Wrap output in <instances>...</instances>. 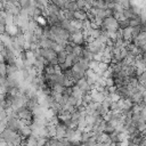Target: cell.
I'll return each instance as SVG.
<instances>
[{
  "instance_id": "obj_15",
  "label": "cell",
  "mask_w": 146,
  "mask_h": 146,
  "mask_svg": "<svg viewBox=\"0 0 146 146\" xmlns=\"http://www.w3.org/2000/svg\"><path fill=\"white\" fill-rule=\"evenodd\" d=\"M110 97H111V99L113 100V103H116V102H119L120 99H121V96L115 91V92H111L110 94Z\"/></svg>"
},
{
  "instance_id": "obj_7",
  "label": "cell",
  "mask_w": 146,
  "mask_h": 146,
  "mask_svg": "<svg viewBox=\"0 0 146 146\" xmlns=\"http://www.w3.org/2000/svg\"><path fill=\"white\" fill-rule=\"evenodd\" d=\"M73 17H74V19H79V21H87L88 19L87 10H84V9L75 10V11H73Z\"/></svg>"
},
{
  "instance_id": "obj_11",
  "label": "cell",
  "mask_w": 146,
  "mask_h": 146,
  "mask_svg": "<svg viewBox=\"0 0 146 146\" xmlns=\"http://www.w3.org/2000/svg\"><path fill=\"white\" fill-rule=\"evenodd\" d=\"M42 73H44V74H49V75H54V74H56V72H55V66L48 63V64L46 65V67H44V70H43Z\"/></svg>"
},
{
  "instance_id": "obj_6",
  "label": "cell",
  "mask_w": 146,
  "mask_h": 146,
  "mask_svg": "<svg viewBox=\"0 0 146 146\" xmlns=\"http://www.w3.org/2000/svg\"><path fill=\"white\" fill-rule=\"evenodd\" d=\"M121 35L123 38V40L125 41H131L133 38H132V27L130 26H127V27H123L121 29Z\"/></svg>"
},
{
  "instance_id": "obj_13",
  "label": "cell",
  "mask_w": 146,
  "mask_h": 146,
  "mask_svg": "<svg viewBox=\"0 0 146 146\" xmlns=\"http://www.w3.org/2000/svg\"><path fill=\"white\" fill-rule=\"evenodd\" d=\"M49 140V137H39L36 139V146H46Z\"/></svg>"
},
{
  "instance_id": "obj_3",
  "label": "cell",
  "mask_w": 146,
  "mask_h": 146,
  "mask_svg": "<svg viewBox=\"0 0 146 146\" xmlns=\"http://www.w3.org/2000/svg\"><path fill=\"white\" fill-rule=\"evenodd\" d=\"M70 42H73L74 44H80V46L86 43V36L83 31H75L74 33H72L70 36Z\"/></svg>"
},
{
  "instance_id": "obj_8",
  "label": "cell",
  "mask_w": 146,
  "mask_h": 146,
  "mask_svg": "<svg viewBox=\"0 0 146 146\" xmlns=\"http://www.w3.org/2000/svg\"><path fill=\"white\" fill-rule=\"evenodd\" d=\"M110 68V64L108 63H105V62H98V65H97V68L95 70L96 73H98L99 75H103V73L105 71H107Z\"/></svg>"
},
{
  "instance_id": "obj_14",
  "label": "cell",
  "mask_w": 146,
  "mask_h": 146,
  "mask_svg": "<svg viewBox=\"0 0 146 146\" xmlns=\"http://www.w3.org/2000/svg\"><path fill=\"white\" fill-rule=\"evenodd\" d=\"M102 104H103V105H104L105 107H107V108H110V107L112 106V104H113V100L111 99V97H110V95L105 97V99H104V102H103Z\"/></svg>"
},
{
  "instance_id": "obj_16",
  "label": "cell",
  "mask_w": 146,
  "mask_h": 146,
  "mask_svg": "<svg viewBox=\"0 0 146 146\" xmlns=\"http://www.w3.org/2000/svg\"><path fill=\"white\" fill-rule=\"evenodd\" d=\"M94 60L96 62H103L104 60V54L103 52H97L94 55Z\"/></svg>"
},
{
  "instance_id": "obj_4",
  "label": "cell",
  "mask_w": 146,
  "mask_h": 146,
  "mask_svg": "<svg viewBox=\"0 0 146 146\" xmlns=\"http://www.w3.org/2000/svg\"><path fill=\"white\" fill-rule=\"evenodd\" d=\"M100 75L98 74V73H96L94 70H91V68H89V70H87L86 71V74H84V78L87 79V81L91 84V86H94L95 83H96V81L98 80V78H99Z\"/></svg>"
},
{
  "instance_id": "obj_17",
  "label": "cell",
  "mask_w": 146,
  "mask_h": 146,
  "mask_svg": "<svg viewBox=\"0 0 146 146\" xmlns=\"http://www.w3.org/2000/svg\"><path fill=\"white\" fill-rule=\"evenodd\" d=\"M139 146H146V136H144V137H143V139H141V141H140Z\"/></svg>"
},
{
  "instance_id": "obj_12",
  "label": "cell",
  "mask_w": 146,
  "mask_h": 146,
  "mask_svg": "<svg viewBox=\"0 0 146 146\" xmlns=\"http://www.w3.org/2000/svg\"><path fill=\"white\" fill-rule=\"evenodd\" d=\"M113 16L121 23V22H124V21H127V18H125V16H124V14H123V11H113Z\"/></svg>"
},
{
  "instance_id": "obj_1",
  "label": "cell",
  "mask_w": 146,
  "mask_h": 146,
  "mask_svg": "<svg viewBox=\"0 0 146 146\" xmlns=\"http://www.w3.org/2000/svg\"><path fill=\"white\" fill-rule=\"evenodd\" d=\"M100 27L103 30H108V31H119L120 30V22L114 16H110L103 21V24Z\"/></svg>"
},
{
  "instance_id": "obj_2",
  "label": "cell",
  "mask_w": 146,
  "mask_h": 146,
  "mask_svg": "<svg viewBox=\"0 0 146 146\" xmlns=\"http://www.w3.org/2000/svg\"><path fill=\"white\" fill-rule=\"evenodd\" d=\"M87 48H88L91 52L97 54V52H103L104 49L106 48V44H105V43H102L98 39H95L94 41H91V42H89V43L87 44Z\"/></svg>"
},
{
  "instance_id": "obj_10",
  "label": "cell",
  "mask_w": 146,
  "mask_h": 146,
  "mask_svg": "<svg viewBox=\"0 0 146 146\" xmlns=\"http://www.w3.org/2000/svg\"><path fill=\"white\" fill-rule=\"evenodd\" d=\"M67 55H68V52H67L66 50H63V51L58 52V54H57V60H58V64H63V63H65V60H66V58H67Z\"/></svg>"
},
{
  "instance_id": "obj_18",
  "label": "cell",
  "mask_w": 146,
  "mask_h": 146,
  "mask_svg": "<svg viewBox=\"0 0 146 146\" xmlns=\"http://www.w3.org/2000/svg\"><path fill=\"white\" fill-rule=\"evenodd\" d=\"M21 146H22V145H21Z\"/></svg>"
},
{
  "instance_id": "obj_9",
  "label": "cell",
  "mask_w": 146,
  "mask_h": 146,
  "mask_svg": "<svg viewBox=\"0 0 146 146\" xmlns=\"http://www.w3.org/2000/svg\"><path fill=\"white\" fill-rule=\"evenodd\" d=\"M19 133H21V135H22L24 138H27V137H30V136L32 135V129H31V127H30V125L24 124V125L21 128Z\"/></svg>"
},
{
  "instance_id": "obj_5",
  "label": "cell",
  "mask_w": 146,
  "mask_h": 146,
  "mask_svg": "<svg viewBox=\"0 0 146 146\" xmlns=\"http://www.w3.org/2000/svg\"><path fill=\"white\" fill-rule=\"evenodd\" d=\"M56 128H57L56 138H57V139H59V140L64 139V138L66 137V130H67V127H66L63 122H60V121H59V123H57Z\"/></svg>"
}]
</instances>
